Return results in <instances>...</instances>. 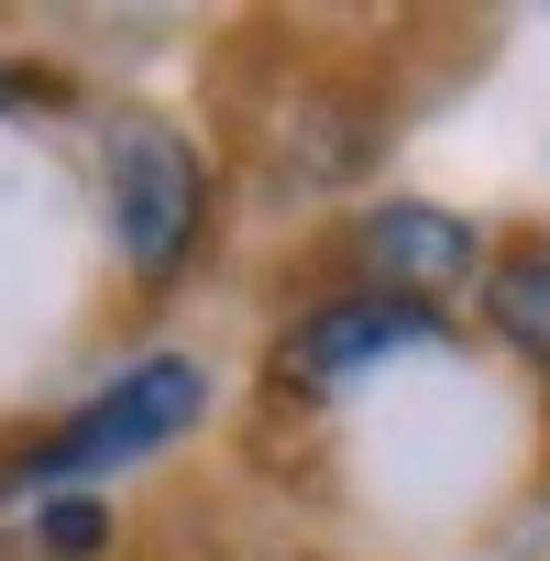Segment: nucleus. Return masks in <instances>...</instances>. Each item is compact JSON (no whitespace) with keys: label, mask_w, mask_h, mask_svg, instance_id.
Here are the masks:
<instances>
[{"label":"nucleus","mask_w":550,"mask_h":561,"mask_svg":"<svg viewBox=\"0 0 550 561\" xmlns=\"http://www.w3.org/2000/svg\"><path fill=\"white\" fill-rule=\"evenodd\" d=\"M198 364H176V353H154V364H133L111 397H89L78 408V430H56V451L34 462V473H89V462H122V451H154V440H176L187 419H198Z\"/></svg>","instance_id":"2"},{"label":"nucleus","mask_w":550,"mask_h":561,"mask_svg":"<svg viewBox=\"0 0 550 561\" xmlns=\"http://www.w3.org/2000/svg\"><path fill=\"white\" fill-rule=\"evenodd\" d=\"M484 320H495L528 364H550V242H517V253L484 275Z\"/></svg>","instance_id":"5"},{"label":"nucleus","mask_w":550,"mask_h":561,"mask_svg":"<svg viewBox=\"0 0 550 561\" xmlns=\"http://www.w3.org/2000/svg\"><path fill=\"white\" fill-rule=\"evenodd\" d=\"M34 539H45V550H89V539H100V506H45Z\"/></svg>","instance_id":"6"},{"label":"nucleus","mask_w":550,"mask_h":561,"mask_svg":"<svg viewBox=\"0 0 550 561\" xmlns=\"http://www.w3.org/2000/svg\"><path fill=\"white\" fill-rule=\"evenodd\" d=\"M198 209H209L198 154H187L176 133L133 122V133L111 144V231H122V253H133L144 275H176L187 242H198Z\"/></svg>","instance_id":"1"},{"label":"nucleus","mask_w":550,"mask_h":561,"mask_svg":"<svg viewBox=\"0 0 550 561\" xmlns=\"http://www.w3.org/2000/svg\"><path fill=\"white\" fill-rule=\"evenodd\" d=\"M364 264H375V298L429 309V287H451V275L473 264V231L451 209H375L364 220Z\"/></svg>","instance_id":"4"},{"label":"nucleus","mask_w":550,"mask_h":561,"mask_svg":"<svg viewBox=\"0 0 550 561\" xmlns=\"http://www.w3.org/2000/svg\"><path fill=\"white\" fill-rule=\"evenodd\" d=\"M408 342H429V309H408V298H331V309H309L287 331V386L331 397V386H353L364 364H386Z\"/></svg>","instance_id":"3"}]
</instances>
